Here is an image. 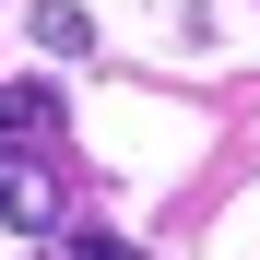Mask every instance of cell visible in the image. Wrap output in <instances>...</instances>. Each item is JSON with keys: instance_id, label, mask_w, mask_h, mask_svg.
<instances>
[{"instance_id": "4", "label": "cell", "mask_w": 260, "mask_h": 260, "mask_svg": "<svg viewBox=\"0 0 260 260\" xmlns=\"http://www.w3.org/2000/svg\"><path fill=\"white\" fill-rule=\"evenodd\" d=\"M59 248H71V260H142V248H118V237H107V225H71V237H59Z\"/></svg>"}, {"instance_id": "2", "label": "cell", "mask_w": 260, "mask_h": 260, "mask_svg": "<svg viewBox=\"0 0 260 260\" xmlns=\"http://www.w3.org/2000/svg\"><path fill=\"white\" fill-rule=\"evenodd\" d=\"M0 130H12V142H48V154H59V95H48V83H0Z\"/></svg>"}, {"instance_id": "3", "label": "cell", "mask_w": 260, "mask_h": 260, "mask_svg": "<svg viewBox=\"0 0 260 260\" xmlns=\"http://www.w3.org/2000/svg\"><path fill=\"white\" fill-rule=\"evenodd\" d=\"M36 36H48V48H71V59H83V48H95V24H83V12H71V0H48V12H36Z\"/></svg>"}, {"instance_id": "1", "label": "cell", "mask_w": 260, "mask_h": 260, "mask_svg": "<svg viewBox=\"0 0 260 260\" xmlns=\"http://www.w3.org/2000/svg\"><path fill=\"white\" fill-rule=\"evenodd\" d=\"M0 237H71V189L48 142H12L0 130Z\"/></svg>"}]
</instances>
